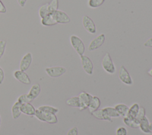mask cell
Segmentation results:
<instances>
[{
    "instance_id": "cell-1",
    "label": "cell",
    "mask_w": 152,
    "mask_h": 135,
    "mask_svg": "<svg viewBox=\"0 0 152 135\" xmlns=\"http://www.w3.org/2000/svg\"><path fill=\"white\" fill-rule=\"evenodd\" d=\"M34 116L40 121L53 124L58 123V118L55 114L43 112L38 109L36 110Z\"/></svg>"
},
{
    "instance_id": "cell-2",
    "label": "cell",
    "mask_w": 152,
    "mask_h": 135,
    "mask_svg": "<svg viewBox=\"0 0 152 135\" xmlns=\"http://www.w3.org/2000/svg\"><path fill=\"white\" fill-rule=\"evenodd\" d=\"M70 43L77 52V53L80 56L83 55L85 52V45L82 40L76 35H71L69 37Z\"/></svg>"
},
{
    "instance_id": "cell-3",
    "label": "cell",
    "mask_w": 152,
    "mask_h": 135,
    "mask_svg": "<svg viewBox=\"0 0 152 135\" xmlns=\"http://www.w3.org/2000/svg\"><path fill=\"white\" fill-rule=\"evenodd\" d=\"M102 66L103 69L109 74H114L116 72V68L109 53H106L103 56L102 60Z\"/></svg>"
},
{
    "instance_id": "cell-4",
    "label": "cell",
    "mask_w": 152,
    "mask_h": 135,
    "mask_svg": "<svg viewBox=\"0 0 152 135\" xmlns=\"http://www.w3.org/2000/svg\"><path fill=\"white\" fill-rule=\"evenodd\" d=\"M80 60L81 66L84 72L87 74L91 75L93 73L94 65L91 59L88 56L83 54L80 56Z\"/></svg>"
},
{
    "instance_id": "cell-5",
    "label": "cell",
    "mask_w": 152,
    "mask_h": 135,
    "mask_svg": "<svg viewBox=\"0 0 152 135\" xmlns=\"http://www.w3.org/2000/svg\"><path fill=\"white\" fill-rule=\"evenodd\" d=\"M82 24L85 30L90 34H95L97 31L94 21L88 15H84L82 18Z\"/></svg>"
},
{
    "instance_id": "cell-6",
    "label": "cell",
    "mask_w": 152,
    "mask_h": 135,
    "mask_svg": "<svg viewBox=\"0 0 152 135\" xmlns=\"http://www.w3.org/2000/svg\"><path fill=\"white\" fill-rule=\"evenodd\" d=\"M66 71V68L63 66H52L45 69L46 73L51 78H58L64 75Z\"/></svg>"
},
{
    "instance_id": "cell-7",
    "label": "cell",
    "mask_w": 152,
    "mask_h": 135,
    "mask_svg": "<svg viewBox=\"0 0 152 135\" xmlns=\"http://www.w3.org/2000/svg\"><path fill=\"white\" fill-rule=\"evenodd\" d=\"M92 95L90 94L83 91L78 95L79 101H80V107L79 110L80 111H83L88 108V106L90 102V101L92 98Z\"/></svg>"
},
{
    "instance_id": "cell-8",
    "label": "cell",
    "mask_w": 152,
    "mask_h": 135,
    "mask_svg": "<svg viewBox=\"0 0 152 135\" xmlns=\"http://www.w3.org/2000/svg\"><path fill=\"white\" fill-rule=\"evenodd\" d=\"M104 41L105 36L104 34H100L98 35L90 42L88 47V50L90 52L97 50L104 44Z\"/></svg>"
},
{
    "instance_id": "cell-9",
    "label": "cell",
    "mask_w": 152,
    "mask_h": 135,
    "mask_svg": "<svg viewBox=\"0 0 152 135\" xmlns=\"http://www.w3.org/2000/svg\"><path fill=\"white\" fill-rule=\"evenodd\" d=\"M118 76L120 81L124 84L126 85H132L133 81L132 79V78L131 77L129 72L126 69L124 66H121L118 73Z\"/></svg>"
},
{
    "instance_id": "cell-10",
    "label": "cell",
    "mask_w": 152,
    "mask_h": 135,
    "mask_svg": "<svg viewBox=\"0 0 152 135\" xmlns=\"http://www.w3.org/2000/svg\"><path fill=\"white\" fill-rule=\"evenodd\" d=\"M53 14L57 24H68L71 21V19L67 14L61 10L58 9L53 12Z\"/></svg>"
},
{
    "instance_id": "cell-11",
    "label": "cell",
    "mask_w": 152,
    "mask_h": 135,
    "mask_svg": "<svg viewBox=\"0 0 152 135\" xmlns=\"http://www.w3.org/2000/svg\"><path fill=\"white\" fill-rule=\"evenodd\" d=\"M14 77L21 83L25 85H30L31 80L28 75L24 72L21 70H17L13 73Z\"/></svg>"
},
{
    "instance_id": "cell-12",
    "label": "cell",
    "mask_w": 152,
    "mask_h": 135,
    "mask_svg": "<svg viewBox=\"0 0 152 135\" xmlns=\"http://www.w3.org/2000/svg\"><path fill=\"white\" fill-rule=\"evenodd\" d=\"M32 60V54L30 52H28L26 54H24L20 62V70L24 72L27 70L31 65Z\"/></svg>"
},
{
    "instance_id": "cell-13",
    "label": "cell",
    "mask_w": 152,
    "mask_h": 135,
    "mask_svg": "<svg viewBox=\"0 0 152 135\" xmlns=\"http://www.w3.org/2000/svg\"><path fill=\"white\" fill-rule=\"evenodd\" d=\"M21 111L25 115L32 116L34 115L36 109L31 103H24L21 105Z\"/></svg>"
},
{
    "instance_id": "cell-14",
    "label": "cell",
    "mask_w": 152,
    "mask_h": 135,
    "mask_svg": "<svg viewBox=\"0 0 152 135\" xmlns=\"http://www.w3.org/2000/svg\"><path fill=\"white\" fill-rule=\"evenodd\" d=\"M101 102L99 97L97 96H93L88 106V109L90 113L97 110L100 107Z\"/></svg>"
},
{
    "instance_id": "cell-15",
    "label": "cell",
    "mask_w": 152,
    "mask_h": 135,
    "mask_svg": "<svg viewBox=\"0 0 152 135\" xmlns=\"http://www.w3.org/2000/svg\"><path fill=\"white\" fill-rule=\"evenodd\" d=\"M139 128H140L141 131L145 134H150L152 133L150 129V121L146 116H145L140 121Z\"/></svg>"
},
{
    "instance_id": "cell-16",
    "label": "cell",
    "mask_w": 152,
    "mask_h": 135,
    "mask_svg": "<svg viewBox=\"0 0 152 135\" xmlns=\"http://www.w3.org/2000/svg\"><path fill=\"white\" fill-rule=\"evenodd\" d=\"M40 22L42 25L44 26H53L57 24L53 13H50L45 17L41 18Z\"/></svg>"
},
{
    "instance_id": "cell-17",
    "label": "cell",
    "mask_w": 152,
    "mask_h": 135,
    "mask_svg": "<svg viewBox=\"0 0 152 135\" xmlns=\"http://www.w3.org/2000/svg\"><path fill=\"white\" fill-rule=\"evenodd\" d=\"M91 114L94 117L96 118L101 120H105L109 122L112 123L113 121L111 118L109 117L104 112L103 109H98L97 110L91 113Z\"/></svg>"
},
{
    "instance_id": "cell-18",
    "label": "cell",
    "mask_w": 152,
    "mask_h": 135,
    "mask_svg": "<svg viewBox=\"0 0 152 135\" xmlns=\"http://www.w3.org/2000/svg\"><path fill=\"white\" fill-rule=\"evenodd\" d=\"M40 91H41L40 85L39 83H34L31 86L28 91V93L27 94L28 96L34 100L35 98H36L39 96V95L40 93Z\"/></svg>"
},
{
    "instance_id": "cell-19",
    "label": "cell",
    "mask_w": 152,
    "mask_h": 135,
    "mask_svg": "<svg viewBox=\"0 0 152 135\" xmlns=\"http://www.w3.org/2000/svg\"><path fill=\"white\" fill-rule=\"evenodd\" d=\"M21 104L19 102H15L11 107V114L13 119H17L21 115Z\"/></svg>"
},
{
    "instance_id": "cell-20",
    "label": "cell",
    "mask_w": 152,
    "mask_h": 135,
    "mask_svg": "<svg viewBox=\"0 0 152 135\" xmlns=\"http://www.w3.org/2000/svg\"><path fill=\"white\" fill-rule=\"evenodd\" d=\"M124 123L129 127L132 128H139L140 121L137 120L136 118H131L128 117H124L123 119Z\"/></svg>"
},
{
    "instance_id": "cell-21",
    "label": "cell",
    "mask_w": 152,
    "mask_h": 135,
    "mask_svg": "<svg viewBox=\"0 0 152 135\" xmlns=\"http://www.w3.org/2000/svg\"><path fill=\"white\" fill-rule=\"evenodd\" d=\"M114 108L117 111V112L120 115V116L125 117L127 115V114L129 110V107L126 104H118L115 105Z\"/></svg>"
},
{
    "instance_id": "cell-22",
    "label": "cell",
    "mask_w": 152,
    "mask_h": 135,
    "mask_svg": "<svg viewBox=\"0 0 152 135\" xmlns=\"http://www.w3.org/2000/svg\"><path fill=\"white\" fill-rule=\"evenodd\" d=\"M140 108V105L137 103L133 104L131 107L129 108V110L126 117L131 118H135Z\"/></svg>"
},
{
    "instance_id": "cell-23",
    "label": "cell",
    "mask_w": 152,
    "mask_h": 135,
    "mask_svg": "<svg viewBox=\"0 0 152 135\" xmlns=\"http://www.w3.org/2000/svg\"><path fill=\"white\" fill-rule=\"evenodd\" d=\"M105 114L110 118H118L120 117V115L118 114L117 111L114 107H107L104 108H102Z\"/></svg>"
},
{
    "instance_id": "cell-24",
    "label": "cell",
    "mask_w": 152,
    "mask_h": 135,
    "mask_svg": "<svg viewBox=\"0 0 152 135\" xmlns=\"http://www.w3.org/2000/svg\"><path fill=\"white\" fill-rule=\"evenodd\" d=\"M37 109L43 112H50V113H53V114H56L58 112L59 110L57 108H55L52 106L50 105H41L37 108Z\"/></svg>"
},
{
    "instance_id": "cell-25",
    "label": "cell",
    "mask_w": 152,
    "mask_h": 135,
    "mask_svg": "<svg viewBox=\"0 0 152 135\" xmlns=\"http://www.w3.org/2000/svg\"><path fill=\"white\" fill-rule=\"evenodd\" d=\"M66 104L68 106L79 108L80 101H79L78 96H74V97H72L68 99L66 101Z\"/></svg>"
},
{
    "instance_id": "cell-26",
    "label": "cell",
    "mask_w": 152,
    "mask_h": 135,
    "mask_svg": "<svg viewBox=\"0 0 152 135\" xmlns=\"http://www.w3.org/2000/svg\"><path fill=\"white\" fill-rule=\"evenodd\" d=\"M50 14L48 9V3L41 5L39 9V15L41 18Z\"/></svg>"
},
{
    "instance_id": "cell-27",
    "label": "cell",
    "mask_w": 152,
    "mask_h": 135,
    "mask_svg": "<svg viewBox=\"0 0 152 135\" xmlns=\"http://www.w3.org/2000/svg\"><path fill=\"white\" fill-rule=\"evenodd\" d=\"M59 2L58 0H52L48 3V9L50 13H53L58 9Z\"/></svg>"
},
{
    "instance_id": "cell-28",
    "label": "cell",
    "mask_w": 152,
    "mask_h": 135,
    "mask_svg": "<svg viewBox=\"0 0 152 135\" xmlns=\"http://www.w3.org/2000/svg\"><path fill=\"white\" fill-rule=\"evenodd\" d=\"M33 101L28 95V94H24L19 96L17 98V101L21 104L24 103H31Z\"/></svg>"
},
{
    "instance_id": "cell-29",
    "label": "cell",
    "mask_w": 152,
    "mask_h": 135,
    "mask_svg": "<svg viewBox=\"0 0 152 135\" xmlns=\"http://www.w3.org/2000/svg\"><path fill=\"white\" fill-rule=\"evenodd\" d=\"M105 0H88V5L90 8H96L101 6Z\"/></svg>"
},
{
    "instance_id": "cell-30",
    "label": "cell",
    "mask_w": 152,
    "mask_h": 135,
    "mask_svg": "<svg viewBox=\"0 0 152 135\" xmlns=\"http://www.w3.org/2000/svg\"><path fill=\"white\" fill-rule=\"evenodd\" d=\"M145 116V109L143 107H140L138 112L137 113L136 119L140 121Z\"/></svg>"
},
{
    "instance_id": "cell-31",
    "label": "cell",
    "mask_w": 152,
    "mask_h": 135,
    "mask_svg": "<svg viewBox=\"0 0 152 135\" xmlns=\"http://www.w3.org/2000/svg\"><path fill=\"white\" fill-rule=\"evenodd\" d=\"M7 42L5 40H0V59L4 54L6 48Z\"/></svg>"
},
{
    "instance_id": "cell-32",
    "label": "cell",
    "mask_w": 152,
    "mask_h": 135,
    "mask_svg": "<svg viewBox=\"0 0 152 135\" xmlns=\"http://www.w3.org/2000/svg\"><path fill=\"white\" fill-rule=\"evenodd\" d=\"M116 135H127V130L124 127H119L116 130Z\"/></svg>"
},
{
    "instance_id": "cell-33",
    "label": "cell",
    "mask_w": 152,
    "mask_h": 135,
    "mask_svg": "<svg viewBox=\"0 0 152 135\" xmlns=\"http://www.w3.org/2000/svg\"><path fill=\"white\" fill-rule=\"evenodd\" d=\"M66 135H78V130L77 127L71 128L67 132Z\"/></svg>"
},
{
    "instance_id": "cell-34",
    "label": "cell",
    "mask_w": 152,
    "mask_h": 135,
    "mask_svg": "<svg viewBox=\"0 0 152 135\" xmlns=\"http://www.w3.org/2000/svg\"><path fill=\"white\" fill-rule=\"evenodd\" d=\"M144 46L146 47H150L152 48V37L149 38L147 39L144 43Z\"/></svg>"
},
{
    "instance_id": "cell-35",
    "label": "cell",
    "mask_w": 152,
    "mask_h": 135,
    "mask_svg": "<svg viewBox=\"0 0 152 135\" xmlns=\"http://www.w3.org/2000/svg\"><path fill=\"white\" fill-rule=\"evenodd\" d=\"M7 12V8L3 2L0 0V13H5Z\"/></svg>"
},
{
    "instance_id": "cell-36",
    "label": "cell",
    "mask_w": 152,
    "mask_h": 135,
    "mask_svg": "<svg viewBox=\"0 0 152 135\" xmlns=\"http://www.w3.org/2000/svg\"><path fill=\"white\" fill-rule=\"evenodd\" d=\"M4 77H5L4 72L3 69L0 67V85L2 83V82L4 80Z\"/></svg>"
},
{
    "instance_id": "cell-37",
    "label": "cell",
    "mask_w": 152,
    "mask_h": 135,
    "mask_svg": "<svg viewBox=\"0 0 152 135\" xmlns=\"http://www.w3.org/2000/svg\"><path fill=\"white\" fill-rule=\"evenodd\" d=\"M18 4L21 7H24L27 0H17Z\"/></svg>"
},
{
    "instance_id": "cell-38",
    "label": "cell",
    "mask_w": 152,
    "mask_h": 135,
    "mask_svg": "<svg viewBox=\"0 0 152 135\" xmlns=\"http://www.w3.org/2000/svg\"><path fill=\"white\" fill-rule=\"evenodd\" d=\"M147 73H148V74L151 77H152V68H151L150 70H148Z\"/></svg>"
},
{
    "instance_id": "cell-39",
    "label": "cell",
    "mask_w": 152,
    "mask_h": 135,
    "mask_svg": "<svg viewBox=\"0 0 152 135\" xmlns=\"http://www.w3.org/2000/svg\"><path fill=\"white\" fill-rule=\"evenodd\" d=\"M150 129L151 131L152 132V122L150 123Z\"/></svg>"
},
{
    "instance_id": "cell-40",
    "label": "cell",
    "mask_w": 152,
    "mask_h": 135,
    "mask_svg": "<svg viewBox=\"0 0 152 135\" xmlns=\"http://www.w3.org/2000/svg\"><path fill=\"white\" fill-rule=\"evenodd\" d=\"M1 117L0 115V126H1Z\"/></svg>"
}]
</instances>
